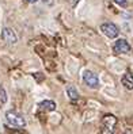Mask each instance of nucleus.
<instances>
[{
  "label": "nucleus",
  "instance_id": "obj_5",
  "mask_svg": "<svg viewBox=\"0 0 133 134\" xmlns=\"http://www.w3.org/2000/svg\"><path fill=\"white\" fill-rule=\"evenodd\" d=\"M2 39L4 42H7L8 45H15L18 42V37L15 34V31L10 27H4L2 30Z\"/></svg>",
  "mask_w": 133,
  "mask_h": 134
},
{
  "label": "nucleus",
  "instance_id": "obj_1",
  "mask_svg": "<svg viewBox=\"0 0 133 134\" xmlns=\"http://www.w3.org/2000/svg\"><path fill=\"white\" fill-rule=\"evenodd\" d=\"M6 119H7V123L10 126H14V127H25L26 126V119L18 111H7L6 114Z\"/></svg>",
  "mask_w": 133,
  "mask_h": 134
},
{
  "label": "nucleus",
  "instance_id": "obj_8",
  "mask_svg": "<svg viewBox=\"0 0 133 134\" xmlns=\"http://www.w3.org/2000/svg\"><path fill=\"white\" fill-rule=\"evenodd\" d=\"M40 107L42 110H46V111H53V110H56V103H54L53 100H44L40 103Z\"/></svg>",
  "mask_w": 133,
  "mask_h": 134
},
{
  "label": "nucleus",
  "instance_id": "obj_4",
  "mask_svg": "<svg viewBox=\"0 0 133 134\" xmlns=\"http://www.w3.org/2000/svg\"><path fill=\"white\" fill-rule=\"evenodd\" d=\"M100 31L109 38H115L120 34V29L117 27L114 23H103V25L100 26Z\"/></svg>",
  "mask_w": 133,
  "mask_h": 134
},
{
  "label": "nucleus",
  "instance_id": "obj_13",
  "mask_svg": "<svg viewBox=\"0 0 133 134\" xmlns=\"http://www.w3.org/2000/svg\"><path fill=\"white\" fill-rule=\"evenodd\" d=\"M27 2H29V3H35L37 0H27Z\"/></svg>",
  "mask_w": 133,
  "mask_h": 134
},
{
  "label": "nucleus",
  "instance_id": "obj_2",
  "mask_svg": "<svg viewBox=\"0 0 133 134\" xmlns=\"http://www.w3.org/2000/svg\"><path fill=\"white\" fill-rule=\"evenodd\" d=\"M132 46L129 45V42L126 39H117L114 43V52L118 54H130L132 53Z\"/></svg>",
  "mask_w": 133,
  "mask_h": 134
},
{
  "label": "nucleus",
  "instance_id": "obj_11",
  "mask_svg": "<svg viewBox=\"0 0 133 134\" xmlns=\"http://www.w3.org/2000/svg\"><path fill=\"white\" fill-rule=\"evenodd\" d=\"M114 2H115L117 4L122 5V7H126V4H128V2H126V0H114Z\"/></svg>",
  "mask_w": 133,
  "mask_h": 134
},
{
  "label": "nucleus",
  "instance_id": "obj_3",
  "mask_svg": "<svg viewBox=\"0 0 133 134\" xmlns=\"http://www.w3.org/2000/svg\"><path fill=\"white\" fill-rule=\"evenodd\" d=\"M83 80L90 88H92V90L99 88V79L94 72H91V70H86L83 73Z\"/></svg>",
  "mask_w": 133,
  "mask_h": 134
},
{
  "label": "nucleus",
  "instance_id": "obj_12",
  "mask_svg": "<svg viewBox=\"0 0 133 134\" xmlns=\"http://www.w3.org/2000/svg\"><path fill=\"white\" fill-rule=\"evenodd\" d=\"M76 3H79V0H71V4L72 5H76Z\"/></svg>",
  "mask_w": 133,
  "mask_h": 134
},
{
  "label": "nucleus",
  "instance_id": "obj_10",
  "mask_svg": "<svg viewBox=\"0 0 133 134\" xmlns=\"http://www.w3.org/2000/svg\"><path fill=\"white\" fill-rule=\"evenodd\" d=\"M0 102L2 103H6L7 102V93H6V90L0 85Z\"/></svg>",
  "mask_w": 133,
  "mask_h": 134
},
{
  "label": "nucleus",
  "instance_id": "obj_6",
  "mask_svg": "<svg viewBox=\"0 0 133 134\" xmlns=\"http://www.w3.org/2000/svg\"><path fill=\"white\" fill-rule=\"evenodd\" d=\"M115 122H117V119H115L113 115H106V116L103 118V127L106 129L105 131L113 133V127H114Z\"/></svg>",
  "mask_w": 133,
  "mask_h": 134
},
{
  "label": "nucleus",
  "instance_id": "obj_7",
  "mask_svg": "<svg viewBox=\"0 0 133 134\" xmlns=\"http://www.w3.org/2000/svg\"><path fill=\"white\" fill-rule=\"evenodd\" d=\"M121 83H122V85L125 87V88L133 90V75H132L130 72H126V73L122 76Z\"/></svg>",
  "mask_w": 133,
  "mask_h": 134
},
{
  "label": "nucleus",
  "instance_id": "obj_9",
  "mask_svg": "<svg viewBox=\"0 0 133 134\" xmlns=\"http://www.w3.org/2000/svg\"><path fill=\"white\" fill-rule=\"evenodd\" d=\"M67 93H68V96L71 98L72 100H76L77 98H79V92H77V90L75 88L72 84L67 85Z\"/></svg>",
  "mask_w": 133,
  "mask_h": 134
}]
</instances>
